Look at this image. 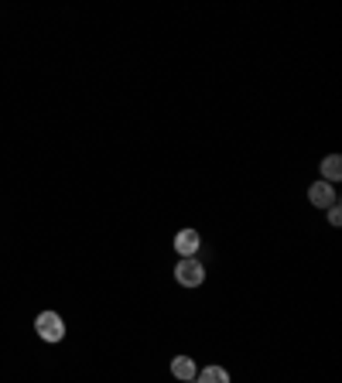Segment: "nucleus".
<instances>
[{"label":"nucleus","mask_w":342,"mask_h":383,"mask_svg":"<svg viewBox=\"0 0 342 383\" xmlns=\"http://www.w3.org/2000/svg\"><path fill=\"white\" fill-rule=\"evenodd\" d=\"M174 281H178L181 288H199V284L206 281V267H202L195 256H181L178 267H174Z\"/></svg>","instance_id":"obj_1"},{"label":"nucleus","mask_w":342,"mask_h":383,"mask_svg":"<svg viewBox=\"0 0 342 383\" xmlns=\"http://www.w3.org/2000/svg\"><path fill=\"white\" fill-rule=\"evenodd\" d=\"M35 332H38L44 342H62L65 322H62V315H55V311H42V315L35 318Z\"/></svg>","instance_id":"obj_2"},{"label":"nucleus","mask_w":342,"mask_h":383,"mask_svg":"<svg viewBox=\"0 0 342 383\" xmlns=\"http://www.w3.org/2000/svg\"><path fill=\"white\" fill-rule=\"evenodd\" d=\"M308 199H311V206H318V209H332V206H336V188H332L329 181H315V185L308 188Z\"/></svg>","instance_id":"obj_3"},{"label":"nucleus","mask_w":342,"mask_h":383,"mask_svg":"<svg viewBox=\"0 0 342 383\" xmlns=\"http://www.w3.org/2000/svg\"><path fill=\"white\" fill-rule=\"evenodd\" d=\"M199 243H202V240H199V233H195V229H181V233L174 236V250H178L181 256H195Z\"/></svg>","instance_id":"obj_4"},{"label":"nucleus","mask_w":342,"mask_h":383,"mask_svg":"<svg viewBox=\"0 0 342 383\" xmlns=\"http://www.w3.org/2000/svg\"><path fill=\"white\" fill-rule=\"evenodd\" d=\"M171 373L178 377L181 383L195 380V363H192V356H174V363H171Z\"/></svg>","instance_id":"obj_5"},{"label":"nucleus","mask_w":342,"mask_h":383,"mask_svg":"<svg viewBox=\"0 0 342 383\" xmlns=\"http://www.w3.org/2000/svg\"><path fill=\"white\" fill-rule=\"evenodd\" d=\"M199 380L195 383H229V373L222 370V366H206L202 373H195Z\"/></svg>","instance_id":"obj_6"},{"label":"nucleus","mask_w":342,"mask_h":383,"mask_svg":"<svg viewBox=\"0 0 342 383\" xmlns=\"http://www.w3.org/2000/svg\"><path fill=\"white\" fill-rule=\"evenodd\" d=\"M318 168H322V174H325V181H336V178L342 174V158H339V154H329Z\"/></svg>","instance_id":"obj_7"},{"label":"nucleus","mask_w":342,"mask_h":383,"mask_svg":"<svg viewBox=\"0 0 342 383\" xmlns=\"http://www.w3.org/2000/svg\"><path fill=\"white\" fill-rule=\"evenodd\" d=\"M329 222H332V226H339V222H342V213H339V206H332V209H329Z\"/></svg>","instance_id":"obj_8"},{"label":"nucleus","mask_w":342,"mask_h":383,"mask_svg":"<svg viewBox=\"0 0 342 383\" xmlns=\"http://www.w3.org/2000/svg\"><path fill=\"white\" fill-rule=\"evenodd\" d=\"M188 383H195V380H188Z\"/></svg>","instance_id":"obj_9"}]
</instances>
